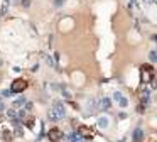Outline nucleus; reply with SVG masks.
Returning a JSON list of instances; mask_svg holds the SVG:
<instances>
[{"mask_svg":"<svg viewBox=\"0 0 157 142\" xmlns=\"http://www.w3.org/2000/svg\"><path fill=\"white\" fill-rule=\"evenodd\" d=\"M78 135H80L81 139H85V141H91L95 134H93V130H91L90 127H86V125H80V127H78Z\"/></svg>","mask_w":157,"mask_h":142,"instance_id":"4","label":"nucleus"},{"mask_svg":"<svg viewBox=\"0 0 157 142\" xmlns=\"http://www.w3.org/2000/svg\"><path fill=\"white\" fill-rule=\"evenodd\" d=\"M64 117V105H63L61 101H56L54 107L51 108V112H49V120H59Z\"/></svg>","mask_w":157,"mask_h":142,"instance_id":"1","label":"nucleus"},{"mask_svg":"<svg viewBox=\"0 0 157 142\" xmlns=\"http://www.w3.org/2000/svg\"><path fill=\"white\" fill-rule=\"evenodd\" d=\"M2 110H4V105H2V103H0V112H2Z\"/></svg>","mask_w":157,"mask_h":142,"instance_id":"21","label":"nucleus"},{"mask_svg":"<svg viewBox=\"0 0 157 142\" xmlns=\"http://www.w3.org/2000/svg\"><path fill=\"white\" fill-rule=\"evenodd\" d=\"M15 115H17L15 113V110L14 108H10V110H9V117H10V118H15Z\"/></svg>","mask_w":157,"mask_h":142,"instance_id":"15","label":"nucleus"},{"mask_svg":"<svg viewBox=\"0 0 157 142\" xmlns=\"http://www.w3.org/2000/svg\"><path fill=\"white\" fill-rule=\"evenodd\" d=\"M154 76H156V71L150 64H142V83L147 85L150 81H154Z\"/></svg>","mask_w":157,"mask_h":142,"instance_id":"2","label":"nucleus"},{"mask_svg":"<svg viewBox=\"0 0 157 142\" xmlns=\"http://www.w3.org/2000/svg\"><path fill=\"white\" fill-rule=\"evenodd\" d=\"M27 80H24V78H17V80L12 81V86H10V91L12 93H22L26 88H27Z\"/></svg>","mask_w":157,"mask_h":142,"instance_id":"3","label":"nucleus"},{"mask_svg":"<svg viewBox=\"0 0 157 142\" xmlns=\"http://www.w3.org/2000/svg\"><path fill=\"white\" fill-rule=\"evenodd\" d=\"M26 110H32V103H26Z\"/></svg>","mask_w":157,"mask_h":142,"instance_id":"18","label":"nucleus"},{"mask_svg":"<svg viewBox=\"0 0 157 142\" xmlns=\"http://www.w3.org/2000/svg\"><path fill=\"white\" fill-rule=\"evenodd\" d=\"M63 2H64V0H56V5H61Z\"/></svg>","mask_w":157,"mask_h":142,"instance_id":"19","label":"nucleus"},{"mask_svg":"<svg viewBox=\"0 0 157 142\" xmlns=\"http://www.w3.org/2000/svg\"><path fill=\"white\" fill-rule=\"evenodd\" d=\"M2 137H4L5 141H10V139H12V132H10V130H4V132H2Z\"/></svg>","mask_w":157,"mask_h":142,"instance_id":"9","label":"nucleus"},{"mask_svg":"<svg viewBox=\"0 0 157 142\" xmlns=\"http://www.w3.org/2000/svg\"><path fill=\"white\" fill-rule=\"evenodd\" d=\"M118 105H120V107H127V105H129V101H127V98H122V100L118 101Z\"/></svg>","mask_w":157,"mask_h":142,"instance_id":"14","label":"nucleus"},{"mask_svg":"<svg viewBox=\"0 0 157 142\" xmlns=\"http://www.w3.org/2000/svg\"><path fill=\"white\" fill-rule=\"evenodd\" d=\"M71 142H81V137H80L78 134H73L71 135Z\"/></svg>","mask_w":157,"mask_h":142,"instance_id":"12","label":"nucleus"},{"mask_svg":"<svg viewBox=\"0 0 157 142\" xmlns=\"http://www.w3.org/2000/svg\"><path fill=\"white\" fill-rule=\"evenodd\" d=\"M24 103H26V98H24V96H22V98H17V100H15L14 107H15V108H17V107H22V105H24Z\"/></svg>","mask_w":157,"mask_h":142,"instance_id":"10","label":"nucleus"},{"mask_svg":"<svg viewBox=\"0 0 157 142\" xmlns=\"http://www.w3.org/2000/svg\"><path fill=\"white\" fill-rule=\"evenodd\" d=\"M132 139L135 142H140L144 139V132H142V128H135V132H134V135H132Z\"/></svg>","mask_w":157,"mask_h":142,"instance_id":"6","label":"nucleus"},{"mask_svg":"<svg viewBox=\"0 0 157 142\" xmlns=\"http://www.w3.org/2000/svg\"><path fill=\"white\" fill-rule=\"evenodd\" d=\"M98 125L102 128H107L108 127V118L107 117H102V118H98Z\"/></svg>","mask_w":157,"mask_h":142,"instance_id":"8","label":"nucleus"},{"mask_svg":"<svg viewBox=\"0 0 157 142\" xmlns=\"http://www.w3.org/2000/svg\"><path fill=\"white\" fill-rule=\"evenodd\" d=\"M48 137H49V141L51 142H59L63 139V132L59 130V128H51L49 130V134H48Z\"/></svg>","mask_w":157,"mask_h":142,"instance_id":"5","label":"nucleus"},{"mask_svg":"<svg viewBox=\"0 0 157 142\" xmlns=\"http://www.w3.org/2000/svg\"><path fill=\"white\" fill-rule=\"evenodd\" d=\"M149 59L152 61V63H156V59H157V54H156V51H152V53L149 54Z\"/></svg>","mask_w":157,"mask_h":142,"instance_id":"13","label":"nucleus"},{"mask_svg":"<svg viewBox=\"0 0 157 142\" xmlns=\"http://www.w3.org/2000/svg\"><path fill=\"white\" fill-rule=\"evenodd\" d=\"M123 96H122V93H118V91H117V93H113V100L117 101V103H118V101L122 100Z\"/></svg>","mask_w":157,"mask_h":142,"instance_id":"11","label":"nucleus"},{"mask_svg":"<svg viewBox=\"0 0 157 142\" xmlns=\"http://www.w3.org/2000/svg\"><path fill=\"white\" fill-rule=\"evenodd\" d=\"M144 2H145V4H154L156 0H144Z\"/></svg>","mask_w":157,"mask_h":142,"instance_id":"20","label":"nucleus"},{"mask_svg":"<svg viewBox=\"0 0 157 142\" xmlns=\"http://www.w3.org/2000/svg\"><path fill=\"white\" fill-rule=\"evenodd\" d=\"M110 105H112V103H110L108 98H103V100L100 101V110H105V112H107V110H110Z\"/></svg>","mask_w":157,"mask_h":142,"instance_id":"7","label":"nucleus"},{"mask_svg":"<svg viewBox=\"0 0 157 142\" xmlns=\"http://www.w3.org/2000/svg\"><path fill=\"white\" fill-rule=\"evenodd\" d=\"M15 2H19V0H15Z\"/></svg>","mask_w":157,"mask_h":142,"instance_id":"22","label":"nucleus"},{"mask_svg":"<svg viewBox=\"0 0 157 142\" xmlns=\"http://www.w3.org/2000/svg\"><path fill=\"white\" fill-rule=\"evenodd\" d=\"M10 95H12L10 90H4V91H2V96H10Z\"/></svg>","mask_w":157,"mask_h":142,"instance_id":"16","label":"nucleus"},{"mask_svg":"<svg viewBox=\"0 0 157 142\" xmlns=\"http://www.w3.org/2000/svg\"><path fill=\"white\" fill-rule=\"evenodd\" d=\"M145 112V105H139V113H144Z\"/></svg>","mask_w":157,"mask_h":142,"instance_id":"17","label":"nucleus"}]
</instances>
